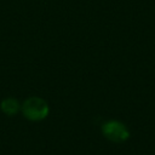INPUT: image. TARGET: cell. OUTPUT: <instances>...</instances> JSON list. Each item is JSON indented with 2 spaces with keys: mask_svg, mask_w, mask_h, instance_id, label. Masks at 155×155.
I'll return each mask as SVG.
<instances>
[{
  "mask_svg": "<svg viewBox=\"0 0 155 155\" xmlns=\"http://www.w3.org/2000/svg\"><path fill=\"white\" fill-rule=\"evenodd\" d=\"M21 105L22 104L15 97H6V98H4L1 101L0 109L2 110L4 114H6L8 116H13L21 110Z\"/></svg>",
  "mask_w": 155,
  "mask_h": 155,
  "instance_id": "cell-3",
  "label": "cell"
},
{
  "mask_svg": "<svg viewBox=\"0 0 155 155\" xmlns=\"http://www.w3.org/2000/svg\"><path fill=\"white\" fill-rule=\"evenodd\" d=\"M102 133L103 136L114 142V143H122L128 139L130 131L126 125L119 120H109L102 125Z\"/></svg>",
  "mask_w": 155,
  "mask_h": 155,
  "instance_id": "cell-2",
  "label": "cell"
},
{
  "mask_svg": "<svg viewBox=\"0 0 155 155\" xmlns=\"http://www.w3.org/2000/svg\"><path fill=\"white\" fill-rule=\"evenodd\" d=\"M21 111L24 115V117L30 121H41L48 115L50 107L44 98L34 96L27 98L22 103Z\"/></svg>",
  "mask_w": 155,
  "mask_h": 155,
  "instance_id": "cell-1",
  "label": "cell"
}]
</instances>
